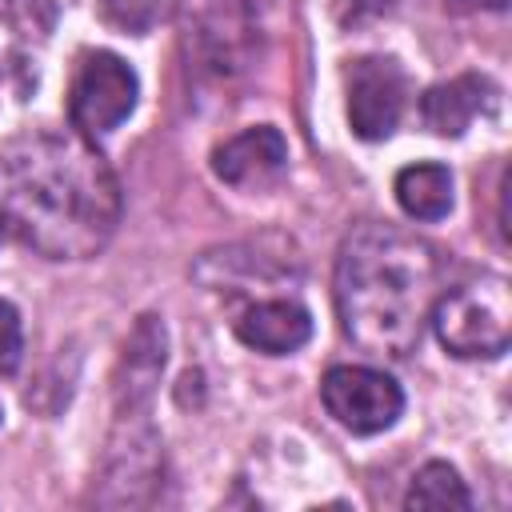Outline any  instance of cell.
I'll list each match as a JSON object with an SVG mask.
<instances>
[{"mask_svg": "<svg viewBox=\"0 0 512 512\" xmlns=\"http://www.w3.org/2000/svg\"><path fill=\"white\" fill-rule=\"evenodd\" d=\"M288 164V140L280 136V128L272 124H256V128H244L240 136L224 140L216 152H212V172L232 184V188H264L272 184Z\"/></svg>", "mask_w": 512, "mask_h": 512, "instance_id": "30bf717a", "label": "cell"}, {"mask_svg": "<svg viewBox=\"0 0 512 512\" xmlns=\"http://www.w3.org/2000/svg\"><path fill=\"white\" fill-rule=\"evenodd\" d=\"M96 12L108 28L128 32V36H144L160 20L164 0H96Z\"/></svg>", "mask_w": 512, "mask_h": 512, "instance_id": "9a60e30c", "label": "cell"}, {"mask_svg": "<svg viewBox=\"0 0 512 512\" xmlns=\"http://www.w3.org/2000/svg\"><path fill=\"white\" fill-rule=\"evenodd\" d=\"M236 336L268 356H288L312 336V316L296 300H260L240 312Z\"/></svg>", "mask_w": 512, "mask_h": 512, "instance_id": "7c38bea8", "label": "cell"}, {"mask_svg": "<svg viewBox=\"0 0 512 512\" xmlns=\"http://www.w3.org/2000/svg\"><path fill=\"white\" fill-rule=\"evenodd\" d=\"M404 504L408 508H472V492L464 488V480L456 476L452 464L428 460L412 476V488H408Z\"/></svg>", "mask_w": 512, "mask_h": 512, "instance_id": "5bb4252c", "label": "cell"}, {"mask_svg": "<svg viewBox=\"0 0 512 512\" xmlns=\"http://www.w3.org/2000/svg\"><path fill=\"white\" fill-rule=\"evenodd\" d=\"M392 4H396V0H332V16H336V24L356 28V24H364V20L384 16Z\"/></svg>", "mask_w": 512, "mask_h": 512, "instance_id": "ac0fdd59", "label": "cell"}, {"mask_svg": "<svg viewBox=\"0 0 512 512\" xmlns=\"http://www.w3.org/2000/svg\"><path fill=\"white\" fill-rule=\"evenodd\" d=\"M0 16L20 32H44L52 20L48 0H0Z\"/></svg>", "mask_w": 512, "mask_h": 512, "instance_id": "e0dca14e", "label": "cell"}, {"mask_svg": "<svg viewBox=\"0 0 512 512\" xmlns=\"http://www.w3.org/2000/svg\"><path fill=\"white\" fill-rule=\"evenodd\" d=\"M0 420H4V412H0Z\"/></svg>", "mask_w": 512, "mask_h": 512, "instance_id": "ffe728a7", "label": "cell"}, {"mask_svg": "<svg viewBox=\"0 0 512 512\" xmlns=\"http://www.w3.org/2000/svg\"><path fill=\"white\" fill-rule=\"evenodd\" d=\"M448 8H460V12H472V8H488V12H504L508 0H444Z\"/></svg>", "mask_w": 512, "mask_h": 512, "instance_id": "d6986e66", "label": "cell"}, {"mask_svg": "<svg viewBox=\"0 0 512 512\" xmlns=\"http://www.w3.org/2000/svg\"><path fill=\"white\" fill-rule=\"evenodd\" d=\"M136 96H140L136 72L116 52H104V48L84 52L68 88V120L88 140L104 136L120 120H128V112L136 108Z\"/></svg>", "mask_w": 512, "mask_h": 512, "instance_id": "5b68a950", "label": "cell"}, {"mask_svg": "<svg viewBox=\"0 0 512 512\" xmlns=\"http://www.w3.org/2000/svg\"><path fill=\"white\" fill-rule=\"evenodd\" d=\"M396 200L412 220H440L452 208V172L444 164H408L396 172Z\"/></svg>", "mask_w": 512, "mask_h": 512, "instance_id": "4fadbf2b", "label": "cell"}, {"mask_svg": "<svg viewBox=\"0 0 512 512\" xmlns=\"http://www.w3.org/2000/svg\"><path fill=\"white\" fill-rule=\"evenodd\" d=\"M320 400L328 408V416H336V424L372 436L384 432L400 420L404 412V392L400 384L380 372V368H364V364H336L324 372L320 380Z\"/></svg>", "mask_w": 512, "mask_h": 512, "instance_id": "8992f818", "label": "cell"}, {"mask_svg": "<svg viewBox=\"0 0 512 512\" xmlns=\"http://www.w3.org/2000/svg\"><path fill=\"white\" fill-rule=\"evenodd\" d=\"M168 360V336L164 324L156 316H140L132 336L124 340L116 376H112V396H116V412H148L160 372Z\"/></svg>", "mask_w": 512, "mask_h": 512, "instance_id": "9c48e42d", "label": "cell"}, {"mask_svg": "<svg viewBox=\"0 0 512 512\" xmlns=\"http://www.w3.org/2000/svg\"><path fill=\"white\" fill-rule=\"evenodd\" d=\"M496 104V84L480 72H460L420 96V116L436 136H464V128Z\"/></svg>", "mask_w": 512, "mask_h": 512, "instance_id": "8fae6325", "label": "cell"}, {"mask_svg": "<svg viewBox=\"0 0 512 512\" xmlns=\"http://www.w3.org/2000/svg\"><path fill=\"white\" fill-rule=\"evenodd\" d=\"M188 60L212 80H228L248 68L256 52V24L248 0H184L180 8Z\"/></svg>", "mask_w": 512, "mask_h": 512, "instance_id": "277c9868", "label": "cell"}, {"mask_svg": "<svg viewBox=\"0 0 512 512\" xmlns=\"http://www.w3.org/2000/svg\"><path fill=\"white\" fill-rule=\"evenodd\" d=\"M432 328L440 336V344L460 356V360H492L508 348L512 340V292L504 276H476L464 280L456 288H448L444 296H436L432 304Z\"/></svg>", "mask_w": 512, "mask_h": 512, "instance_id": "3957f363", "label": "cell"}, {"mask_svg": "<svg viewBox=\"0 0 512 512\" xmlns=\"http://www.w3.org/2000/svg\"><path fill=\"white\" fill-rule=\"evenodd\" d=\"M160 436L148 420V412H116V428L104 452L100 504H144L160 480Z\"/></svg>", "mask_w": 512, "mask_h": 512, "instance_id": "52a82bcc", "label": "cell"}, {"mask_svg": "<svg viewBox=\"0 0 512 512\" xmlns=\"http://www.w3.org/2000/svg\"><path fill=\"white\" fill-rule=\"evenodd\" d=\"M348 84V124L360 140H388L400 124L408 80L392 56H360L344 72Z\"/></svg>", "mask_w": 512, "mask_h": 512, "instance_id": "ba28073f", "label": "cell"}, {"mask_svg": "<svg viewBox=\"0 0 512 512\" xmlns=\"http://www.w3.org/2000/svg\"><path fill=\"white\" fill-rule=\"evenodd\" d=\"M120 224V184L80 132L32 128L0 148V236L48 256H96Z\"/></svg>", "mask_w": 512, "mask_h": 512, "instance_id": "6da1fadb", "label": "cell"}, {"mask_svg": "<svg viewBox=\"0 0 512 512\" xmlns=\"http://www.w3.org/2000/svg\"><path fill=\"white\" fill-rule=\"evenodd\" d=\"M440 288L436 248L388 220H360L344 232L336 252L332 300L340 332L388 360L416 352Z\"/></svg>", "mask_w": 512, "mask_h": 512, "instance_id": "7a4b0ae2", "label": "cell"}, {"mask_svg": "<svg viewBox=\"0 0 512 512\" xmlns=\"http://www.w3.org/2000/svg\"><path fill=\"white\" fill-rule=\"evenodd\" d=\"M20 348H24L20 312L8 300H0V376H8L20 364Z\"/></svg>", "mask_w": 512, "mask_h": 512, "instance_id": "2e32d148", "label": "cell"}]
</instances>
